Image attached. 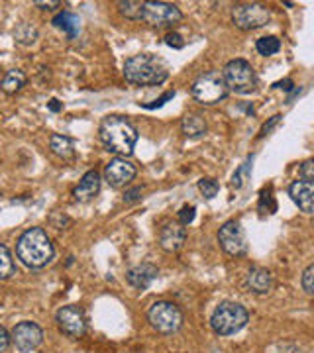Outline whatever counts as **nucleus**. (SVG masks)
I'll return each instance as SVG.
<instances>
[{
  "instance_id": "obj_26",
  "label": "nucleus",
  "mask_w": 314,
  "mask_h": 353,
  "mask_svg": "<svg viewBox=\"0 0 314 353\" xmlns=\"http://www.w3.org/2000/svg\"><path fill=\"white\" fill-rule=\"evenodd\" d=\"M38 38V30L34 26L30 24H22L18 30H16V39L20 43H34Z\"/></svg>"
},
{
  "instance_id": "obj_31",
  "label": "nucleus",
  "mask_w": 314,
  "mask_h": 353,
  "mask_svg": "<svg viewBox=\"0 0 314 353\" xmlns=\"http://www.w3.org/2000/svg\"><path fill=\"white\" fill-rule=\"evenodd\" d=\"M10 340H12V334H8V330L6 328H0V352L2 353L8 352Z\"/></svg>"
},
{
  "instance_id": "obj_27",
  "label": "nucleus",
  "mask_w": 314,
  "mask_h": 353,
  "mask_svg": "<svg viewBox=\"0 0 314 353\" xmlns=\"http://www.w3.org/2000/svg\"><path fill=\"white\" fill-rule=\"evenodd\" d=\"M199 189H201V192L206 196V199H214L216 194H218V183L214 181V179H201L199 181Z\"/></svg>"
},
{
  "instance_id": "obj_7",
  "label": "nucleus",
  "mask_w": 314,
  "mask_h": 353,
  "mask_svg": "<svg viewBox=\"0 0 314 353\" xmlns=\"http://www.w3.org/2000/svg\"><path fill=\"white\" fill-rule=\"evenodd\" d=\"M151 328L159 334H175L177 330L183 326V312L181 308L173 303H155L148 312Z\"/></svg>"
},
{
  "instance_id": "obj_32",
  "label": "nucleus",
  "mask_w": 314,
  "mask_h": 353,
  "mask_svg": "<svg viewBox=\"0 0 314 353\" xmlns=\"http://www.w3.org/2000/svg\"><path fill=\"white\" fill-rule=\"evenodd\" d=\"M165 43H167L169 48H175V50H181V48L185 46V41H183V38H181L179 34H169V36L165 38Z\"/></svg>"
},
{
  "instance_id": "obj_38",
  "label": "nucleus",
  "mask_w": 314,
  "mask_h": 353,
  "mask_svg": "<svg viewBox=\"0 0 314 353\" xmlns=\"http://www.w3.org/2000/svg\"><path fill=\"white\" fill-rule=\"evenodd\" d=\"M281 353H304V352H302L301 347H297V345H287V347H285Z\"/></svg>"
},
{
  "instance_id": "obj_5",
  "label": "nucleus",
  "mask_w": 314,
  "mask_h": 353,
  "mask_svg": "<svg viewBox=\"0 0 314 353\" xmlns=\"http://www.w3.org/2000/svg\"><path fill=\"white\" fill-rule=\"evenodd\" d=\"M230 92L224 75L220 71H208L193 83V97L202 106H213L224 101Z\"/></svg>"
},
{
  "instance_id": "obj_20",
  "label": "nucleus",
  "mask_w": 314,
  "mask_h": 353,
  "mask_svg": "<svg viewBox=\"0 0 314 353\" xmlns=\"http://www.w3.org/2000/svg\"><path fill=\"white\" fill-rule=\"evenodd\" d=\"M50 150L61 159H73L75 157V143L67 136H59V134L51 136Z\"/></svg>"
},
{
  "instance_id": "obj_13",
  "label": "nucleus",
  "mask_w": 314,
  "mask_h": 353,
  "mask_svg": "<svg viewBox=\"0 0 314 353\" xmlns=\"http://www.w3.org/2000/svg\"><path fill=\"white\" fill-rule=\"evenodd\" d=\"M136 165L130 163L126 157H116L110 163L106 165L104 169V179L106 183L112 187V189H120V187H126L130 181H134L136 176Z\"/></svg>"
},
{
  "instance_id": "obj_8",
  "label": "nucleus",
  "mask_w": 314,
  "mask_h": 353,
  "mask_svg": "<svg viewBox=\"0 0 314 353\" xmlns=\"http://www.w3.org/2000/svg\"><path fill=\"white\" fill-rule=\"evenodd\" d=\"M271 20V10L259 2H244L232 8V22L239 30H257Z\"/></svg>"
},
{
  "instance_id": "obj_19",
  "label": "nucleus",
  "mask_w": 314,
  "mask_h": 353,
  "mask_svg": "<svg viewBox=\"0 0 314 353\" xmlns=\"http://www.w3.org/2000/svg\"><path fill=\"white\" fill-rule=\"evenodd\" d=\"M181 128H183V134L187 138H201L202 134H206V120L202 118L201 114H187L183 120H181Z\"/></svg>"
},
{
  "instance_id": "obj_12",
  "label": "nucleus",
  "mask_w": 314,
  "mask_h": 353,
  "mask_svg": "<svg viewBox=\"0 0 314 353\" xmlns=\"http://www.w3.org/2000/svg\"><path fill=\"white\" fill-rule=\"evenodd\" d=\"M10 334H12V341L14 345H16V350L22 353H32L34 350H38L39 345H41V340H43L41 328L36 322H28V320L16 324Z\"/></svg>"
},
{
  "instance_id": "obj_6",
  "label": "nucleus",
  "mask_w": 314,
  "mask_h": 353,
  "mask_svg": "<svg viewBox=\"0 0 314 353\" xmlns=\"http://www.w3.org/2000/svg\"><path fill=\"white\" fill-rule=\"evenodd\" d=\"M224 81H226L228 88L232 92H238V94H250L257 87V77L251 63H248L246 59H234L224 67L222 71Z\"/></svg>"
},
{
  "instance_id": "obj_24",
  "label": "nucleus",
  "mask_w": 314,
  "mask_h": 353,
  "mask_svg": "<svg viewBox=\"0 0 314 353\" xmlns=\"http://www.w3.org/2000/svg\"><path fill=\"white\" fill-rule=\"evenodd\" d=\"M255 48H257V51H259L262 55L269 57V55H275L277 51L281 50V41H279L275 36H265V38L257 39Z\"/></svg>"
},
{
  "instance_id": "obj_34",
  "label": "nucleus",
  "mask_w": 314,
  "mask_h": 353,
  "mask_svg": "<svg viewBox=\"0 0 314 353\" xmlns=\"http://www.w3.org/2000/svg\"><path fill=\"white\" fill-rule=\"evenodd\" d=\"M36 6L41 8V10H53V8L61 6V2H57V0H53V2H41V0H38V2H36Z\"/></svg>"
},
{
  "instance_id": "obj_4",
  "label": "nucleus",
  "mask_w": 314,
  "mask_h": 353,
  "mask_svg": "<svg viewBox=\"0 0 314 353\" xmlns=\"http://www.w3.org/2000/svg\"><path fill=\"white\" fill-rule=\"evenodd\" d=\"M248 320H250L248 310L242 304L224 301L218 304L213 312L210 326L218 336H232V334H238L239 330L248 324Z\"/></svg>"
},
{
  "instance_id": "obj_35",
  "label": "nucleus",
  "mask_w": 314,
  "mask_h": 353,
  "mask_svg": "<svg viewBox=\"0 0 314 353\" xmlns=\"http://www.w3.org/2000/svg\"><path fill=\"white\" fill-rule=\"evenodd\" d=\"M139 194H141V189L128 190V192L124 194V201L126 202H136L139 199Z\"/></svg>"
},
{
  "instance_id": "obj_23",
  "label": "nucleus",
  "mask_w": 314,
  "mask_h": 353,
  "mask_svg": "<svg viewBox=\"0 0 314 353\" xmlns=\"http://www.w3.org/2000/svg\"><path fill=\"white\" fill-rule=\"evenodd\" d=\"M144 4L146 2H136V0H128V2H118L120 14L130 18V20H141L144 18Z\"/></svg>"
},
{
  "instance_id": "obj_39",
  "label": "nucleus",
  "mask_w": 314,
  "mask_h": 353,
  "mask_svg": "<svg viewBox=\"0 0 314 353\" xmlns=\"http://www.w3.org/2000/svg\"><path fill=\"white\" fill-rule=\"evenodd\" d=\"M50 110H53V112H59V110H61V104H59V101H51Z\"/></svg>"
},
{
  "instance_id": "obj_22",
  "label": "nucleus",
  "mask_w": 314,
  "mask_h": 353,
  "mask_svg": "<svg viewBox=\"0 0 314 353\" xmlns=\"http://www.w3.org/2000/svg\"><path fill=\"white\" fill-rule=\"evenodd\" d=\"M26 85V75L20 71V69H12L8 71L4 79H2V90L6 94H16L18 90H22V87Z\"/></svg>"
},
{
  "instance_id": "obj_16",
  "label": "nucleus",
  "mask_w": 314,
  "mask_h": 353,
  "mask_svg": "<svg viewBox=\"0 0 314 353\" xmlns=\"http://www.w3.org/2000/svg\"><path fill=\"white\" fill-rule=\"evenodd\" d=\"M273 285L275 281H273L271 271H267L264 267H253L246 277V287L255 294H269L273 290Z\"/></svg>"
},
{
  "instance_id": "obj_1",
  "label": "nucleus",
  "mask_w": 314,
  "mask_h": 353,
  "mask_svg": "<svg viewBox=\"0 0 314 353\" xmlns=\"http://www.w3.org/2000/svg\"><path fill=\"white\" fill-rule=\"evenodd\" d=\"M101 141L110 153L128 157L134 153V148L138 143V130L132 126L122 116H108L101 124Z\"/></svg>"
},
{
  "instance_id": "obj_21",
  "label": "nucleus",
  "mask_w": 314,
  "mask_h": 353,
  "mask_svg": "<svg viewBox=\"0 0 314 353\" xmlns=\"http://www.w3.org/2000/svg\"><path fill=\"white\" fill-rule=\"evenodd\" d=\"M53 26L61 28L63 32H67V36L73 39L79 34V30H81V20L73 12H61L53 18Z\"/></svg>"
},
{
  "instance_id": "obj_33",
  "label": "nucleus",
  "mask_w": 314,
  "mask_h": 353,
  "mask_svg": "<svg viewBox=\"0 0 314 353\" xmlns=\"http://www.w3.org/2000/svg\"><path fill=\"white\" fill-rule=\"evenodd\" d=\"M246 171H248V163L242 165L238 173L234 175V187H236V189H239V187L244 185V179H246Z\"/></svg>"
},
{
  "instance_id": "obj_10",
  "label": "nucleus",
  "mask_w": 314,
  "mask_h": 353,
  "mask_svg": "<svg viewBox=\"0 0 314 353\" xmlns=\"http://www.w3.org/2000/svg\"><path fill=\"white\" fill-rule=\"evenodd\" d=\"M218 241H220V248L232 257H239L248 252L246 234L238 220H228L226 224L218 230Z\"/></svg>"
},
{
  "instance_id": "obj_25",
  "label": "nucleus",
  "mask_w": 314,
  "mask_h": 353,
  "mask_svg": "<svg viewBox=\"0 0 314 353\" xmlns=\"http://www.w3.org/2000/svg\"><path fill=\"white\" fill-rule=\"evenodd\" d=\"M0 257H2V269H0V277L4 279H10L14 275V271H16V267H14V261H12V255L8 252V248L2 243L0 245Z\"/></svg>"
},
{
  "instance_id": "obj_15",
  "label": "nucleus",
  "mask_w": 314,
  "mask_h": 353,
  "mask_svg": "<svg viewBox=\"0 0 314 353\" xmlns=\"http://www.w3.org/2000/svg\"><path fill=\"white\" fill-rule=\"evenodd\" d=\"M185 241H187V228L181 222H167L159 232V243L165 252L175 253L183 250Z\"/></svg>"
},
{
  "instance_id": "obj_2",
  "label": "nucleus",
  "mask_w": 314,
  "mask_h": 353,
  "mask_svg": "<svg viewBox=\"0 0 314 353\" xmlns=\"http://www.w3.org/2000/svg\"><path fill=\"white\" fill-rule=\"evenodd\" d=\"M18 259L30 269H41L53 259V243L41 228H30L16 243Z\"/></svg>"
},
{
  "instance_id": "obj_30",
  "label": "nucleus",
  "mask_w": 314,
  "mask_h": 353,
  "mask_svg": "<svg viewBox=\"0 0 314 353\" xmlns=\"http://www.w3.org/2000/svg\"><path fill=\"white\" fill-rule=\"evenodd\" d=\"M301 176L302 179H308V181H314V157L313 159H306V161H302Z\"/></svg>"
},
{
  "instance_id": "obj_28",
  "label": "nucleus",
  "mask_w": 314,
  "mask_h": 353,
  "mask_svg": "<svg viewBox=\"0 0 314 353\" xmlns=\"http://www.w3.org/2000/svg\"><path fill=\"white\" fill-rule=\"evenodd\" d=\"M301 283H302V289H304V292H306V294H311V296H314V265H311V267H306V269H304Z\"/></svg>"
},
{
  "instance_id": "obj_17",
  "label": "nucleus",
  "mask_w": 314,
  "mask_h": 353,
  "mask_svg": "<svg viewBox=\"0 0 314 353\" xmlns=\"http://www.w3.org/2000/svg\"><path fill=\"white\" fill-rule=\"evenodd\" d=\"M99 190H101V175L97 171H88L83 175L77 189L73 190V196L79 202H88L99 194Z\"/></svg>"
},
{
  "instance_id": "obj_18",
  "label": "nucleus",
  "mask_w": 314,
  "mask_h": 353,
  "mask_svg": "<svg viewBox=\"0 0 314 353\" xmlns=\"http://www.w3.org/2000/svg\"><path fill=\"white\" fill-rule=\"evenodd\" d=\"M126 277H128V283L134 289L144 290L148 289L151 283H153V279L157 277V267L150 263H141L138 267H134V269H130Z\"/></svg>"
},
{
  "instance_id": "obj_37",
  "label": "nucleus",
  "mask_w": 314,
  "mask_h": 353,
  "mask_svg": "<svg viewBox=\"0 0 314 353\" xmlns=\"http://www.w3.org/2000/svg\"><path fill=\"white\" fill-rule=\"evenodd\" d=\"M279 118H281V116H273V118H271V122H269V124H265L264 130H262V136H265V134H267V132H269L271 128L275 126L277 122H279Z\"/></svg>"
},
{
  "instance_id": "obj_14",
  "label": "nucleus",
  "mask_w": 314,
  "mask_h": 353,
  "mask_svg": "<svg viewBox=\"0 0 314 353\" xmlns=\"http://www.w3.org/2000/svg\"><path fill=\"white\" fill-rule=\"evenodd\" d=\"M289 194L302 212L314 214V181L297 179L289 187Z\"/></svg>"
},
{
  "instance_id": "obj_11",
  "label": "nucleus",
  "mask_w": 314,
  "mask_h": 353,
  "mask_svg": "<svg viewBox=\"0 0 314 353\" xmlns=\"http://www.w3.org/2000/svg\"><path fill=\"white\" fill-rule=\"evenodd\" d=\"M57 326L67 338H81L87 332V318L81 306H63L57 310Z\"/></svg>"
},
{
  "instance_id": "obj_9",
  "label": "nucleus",
  "mask_w": 314,
  "mask_h": 353,
  "mask_svg": "<svg viewBox=\"0 0 314 353\" xmlns=\"http://www.w3.org/2000/svg\"><path fill=\"white\" fill-rule=\"evenodd\" d=\"M183 14L175 4L169 2H146L144 4V22L153 28H173L181 22Z\"/></svg>"
},
{
  "instance_id": "obj_29",
  "label": "nucleus",
  "mask_w": 314,
  "mask_h": 353,
  "mask_svg": "<svg viewBox=\"0 0 314 353\" xmlns=\"http://www.w3.org/2000/svg\"><path fill=\"white\" fill-rule=\"evenodd\" d=\"M195 206H183L181 208V212H179V220H181V224L183 226H187V224H190L193 220H195Z\"/></svg>"
},
{
  "instance_id": "obj_3",
  "label": "nucleus",
  "mask_w": 314,
  "mask_h": 353,
  "mask_svg": "<svg viewBox=\"0 0 314 353\" xmlns=\"http://www.w3.org/2000/svg\"><path fill=\"white\" fill-rule=\"evenodd\" d=\"M124 77L128 83L138 87H155L167 81V67L161 59L150 53H139L124 63Z\"/></svg>"
},
{
  "instance_id": "obj_40",
  "label": "nucleus",
  "mask_w": 314,
  "mask_h": 353,
  "mask_svg": "<svg viewBox=\"0 0 314 353\" xmlns=\"http://www.w3.org/2000/svg\"><path fill=\"white\" fill-rule=\"evenodd\" d=\"M275 87H279V88H285V90H291V87H293V83H291L289 79H287V81H283V83H277Z\"/></svg>"
},
{
  "instance_id": "obj_36",
  "label": "nucleus",
  "mask_w": 314,
  "mask_h": 353,
  "mask_svg": "<svg viewBox=\"0 0 314 353\" xmlns=\"http://www.w3.org/2000/svg\"><path fill=\"white\" fill-rule=\"evenodd\" d=\"M175 97V92H165L164 97L159 99V101H155V104H151V106H146V108H155V106H161L165 101H169V99H173Z\"/></svg>"
}]
</instances>
